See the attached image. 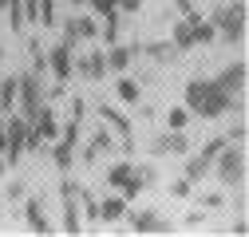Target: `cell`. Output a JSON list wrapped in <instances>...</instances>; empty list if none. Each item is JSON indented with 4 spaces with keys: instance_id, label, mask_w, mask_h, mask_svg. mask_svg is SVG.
<instances>
[{
    "instance_id": "obj_1",
    "label": "cell",
    "mask_w": 249,
    "mask_h": 237,
    "mask_svg": "<svg viewBox=\"0 0 249 237\" xmlns=\"http://www.w3.org/2000/svg\"><path fill=\"white\" fill-rule=\"evenodd\" d=\"M182 107L190 111V115H198V118H222L233 107L241 111V99L226 95L213 79H190V83H186V103Z\"/></svg>"
},
{
    "instance_id": "obj_2",
    "label": "cell",
    "mask_w": 249,
    "mask_h": 237,
    "mask_svg": "<svg viewBox=\"0 0 249 237\" xmlns=\"http://www.w3.org/2000/svg\"><path fill=\"white\" fill-rule=\"evenodd\" d=\"M170 40H174L178 51H190V48H198V44H213V40H217V28H213V20H202L198 12H186V16L174 24Z\"/></svg>"
},
{
    "instance_id": "obj_3",
    "label": "cell",
    "mask_w": 249,
    "mask_h": 237,
    "mask_svg": "<svg viewBox=\"0 0 249 237\" xmlns=\"http://www.w3.org/2000/svg\"><path fill=\"white\" fill-rule=\"evenodd\" d=\"M213 170H217V182L226 190H241L245 186V146L241 142H226L213 158Z\"/></svg>"
},
{
    "instance_id": "obj_4",
    "label": "cell",
    "mask_w": 249,
    "mask_h": 237,
    "mask_svg": "<svg viewBox=\"0 0 249 237\" xmlns=\"http://www.w3.org/2000/svg\"><path fill=\"white\" fill-rule=\"evenodd\" d=\"M48 103V91H44V75L28 71V75H16V107L24 111V118H32L40 107Z\"/></svg>"
},
{
    "instance_id": "obj_5",
    "label": "cell",
    "mask_w": 249,
    "mask_h": 237,
    "mask_svg": "<svg viewBox=\"0 0 249 237\" xmlns=\"http://www.w3.org/2000/svg\"><path fill=\"white\" fill-rule=\"evenodd\" d=\"M213 28L226 44H241L245 40V0H233V4L213 12Z\"/></svg>"
},
{
    "instance_id": "obj_6",
    "label": "cell",
    "mask_w": 249,
    "mask_h": 237,
    "mask_svg": "<svg viewBox=\"0 0 249 237\" xmlns=\"http://www.w3.org/2000/svg\"><path fill=\"white\" fill-rule=\"evenodd\" d=\"M28 154V118H4V162L16 166Z\"/></svg>"
},
{
    "instance_id": "obj_7",
    "label": "cell",
    "mask_w": 249,
    "mask_h": 237,
    "mask_svg": "<svg viewBox=\"0 0 249 237\" xmlns=\"http://www.w3.org/2000/svg\"><path fill=\"white\" fill-rule=\"evenodd\" d=\"M99 118H103V127L119 138V151H135V131H131V118L123 115V111H115V107H107V103H99Z\"/></svg>"
},
{
    "instance_id": "obj_8",
    "label": "cell",
    "mask_w": 249,
    "mask_h": 237,
    "mask_svg": "<svg viewBox=\"0 0 249 237\" xmlns=\"http://www.w3.org/2000/svg\"><path fill=\"white\" fill-rule=\"evenodd\" d=\"M222 146H226V138H222V135L210 138L194 158H186V174H182V178H190V182H202V178L213 170V158H217V151H222Z\"/></svg>"
},
{
    "instance_id": "obj_9",
    "label": "cell",
    "mask_w": 249,
    "mask_h": 237,
    "mask_svg": "<svg viewBox=\"0 0 249 237\" xmlns=\"http://www.w3.org/2000/svg\"><path fill=\"white\" fill-rule=\"evenodd\" d=\"M59 198H64V233H79L83 229V210H79V186L75 182H59Z\"/></svg>"
},
{
    "instance_id": "obj_10",
    "label": "cell",
    "mask_w": 249,
    "mask_h": 237,
    "mask_svg": "<svg viewBox=\"0 0 249 237\" xmlns=\"http://www.w3.org/2000/svg\"><path fill=\"white\" fill-rule=\"evenodd\" d=\"M48 71L55 75V83H68V79H71V71H75V48L59 40V44L48 51Z\"/></svg>"
},
{
    "instance_id": "obj_11",
    "label": "cell",
    "mask_w": 249,
    "mask_h": 237,
    "mask_svg": "<svg viewBox=\"0 0 249 237\" xmlns=\"http://www.w3.org/2000/svg\"><path fill=\"white\" fill-rule=\"evenodd\" d=\"M245 79H249V68H245V59H233L230 68H222V71H217V79H213V83L222 87L226 95L241 99V95H245Z\"/></svg>"
},
{
    "instance_id": "obj_12",
    "label": "cell",
    "mask_w": 249,
    "mask_h": 237,
    "mask_svg": "<svg viewBox=\"0 0 249 237\" xmlns=\"http://www.w3.org/2000/svg\"><path fill=\"white\" fill-rule=\"evenodd\" d=\"M99 36V20L95 16H71L68 24H64V44H79V40H95Z\"/></svg>"
},
{
    "instance_id": "obj_13",
    "label": "cell",
    "mask_w": 249,
    "mask_h": 237,
    "mask_svg": "<svg viewBox=\"0 0 249 237\" xmlns=\"http://www.w3.org/2000/svg\"><path fill=\"white\" fill-rule=\"evenodd\" d=\"M142 51V44H107V51H103V59H107V71H127L131 68V59Z\"/></svg>"
},
{
    "instance_id": "obj_14",
    "label": "cell",
    "mask_w": 249,
    "mask_h": 237,
    "mask_svg": "<svg viewBox=\"0 0 249 237\" xmlns=\"http://www.w3.org/2000/svg\"><path fill=\"white\" fill-rule=\"evenodd\" d=\"M28 123L36 127V135H40L44 142H55V138H59V115L52 111V103H44V107H40L32 118H28Z\"/></svg>"
},
{
    "instance_id": "obj_15",
    "label": "cell",
    "mask_w": 249,
    "mask_h": 237,
    "mask_svg": "<svg viewBox=\"0 0 249 237\" xmlns=\"http://www.w3.org/2000/svg\"><path fill=\"white\" fill-rule=\"evenodd\" d=\"M127 218H131V229H135V233H166V229H170L159 210H135V214H127Z\"/></svg>"
},
{
    "instance_id": "obj_16",
    "label": "cell",
    "mask_w": 249,
    "mask_h": 237,
    "mask_svg": "<svg viewBox=\"0 0 249 237\" xmlns=\"http://www.w3.org/2000/svg\"><path fill=\"white\" fill-rule=\"evenodd\" d=\"M24 218H28V229L32 233H55V225L48 221V214H44V202L32 194V198H24Z\"/></svg>"
},
{
    "instance_id": "obj_17",
    "label": "cell",
    "mask_w": 249,
    "mask_h": 237,
    "mask_svg": "<svg viewBox=\"0 0 249 237\" xmlns=\"http://www.w3.org/2000/svg\"><path fill=\"white\" fill-rule=\"evenodd\" d=\"M75 71H79L83 79H91V83H95V79H103V75H107V59H103V48H95V51L79 55V59H75Z\"/></svg>"
},
{
    "instance_id": "obj_18",
    "label": "cell",
    "mask_w": 249,
    "mask_h": 237,
    "mask_svg": "<svg viewBox=\"0 0 249 237\" xmlns=\"http://www.w3.org/2000/svg\"><path fill=\"white\" fill-rule=\"evenodd\" d=\"M107 151H115V135L103 127V131H95V135H91V142L83 146V154H79V158L91 166V162H99V154H107Z\"/></svg>"
},
{
    "instance_id": "obj_19",
    "label": "cell",
    "mask_w": 249,
    "mask_h": 237,
    "mask_svg": "<svg viewBox=\"0 0 249 237\" xmlns=\"http://www.w3.org/2000/svg\"><path fill=\"white\" fill-rule=\"evenodd\" d=\"M186 151H190L186 131H170V135H162L159 142H154V154H186Z\"/></svg>"
},
{
    "instance_id": "obj_20",
    "label": "cell",
    "mask_w": 249,
    "mask_h": 237,
    "mask_svg": "<svg viewBox=\"0 0 249 237\" xmlns=\"http://www.w3.org/2000/svg\"><path fill=\"white\" fill-rule=\"evenodd\" d=\"M48 146H52V162H55L59 170H71L79 142H71V138H55V142H48Z\"/></svg>"
},
{
    "instance_id": "obj_21",
    "label": "cell",
    "mask_w": 249,
    "mask_h": 237,
    "mask_svg": "<svg viewBox=\"0 0 249 237\" xmlns=\"http://www.w3.org/2000/svg\"><path fill=\"white\" fill-rule=\"evenodd\" d=\"M142 51L154 59V64H174V59L182 55V51L174 48V40H150V44H142Z\"/></svg>"
},
{
    "instance_id": "obj_22",
    "label": "cell",
    "mask_w": 249,
    "mask_h": 237,
    "mask_svg": "<svg viewBox=\"0 0 249 237\" xmlns=\"http://www.w3.org/2000/svg\"><path fill=\"white\" fill-rule=\"evenodd\" d=\"M123 214H127V198L123 194H111V198L99 202V221H119Z\"/></svg>"
},
{
    "instance_id": "obj_23",
    "label": "cell",
    "mask_w": 249,
    "mask_h": 237,
    "mask_svg": "<svg viewBox=\"0 0 249 237\" xmlns=\"http://www.w3.org/2000/svg\"><path fill=\"white\" fill-rule=\"evenodd\" d=\"M115 95H119V99H123V103H131V107H135V103H139V95H142V91H139V83H135V79H131V75H127V71H123V75H119V83H115Z\"/></svg>"
},
{
    "instance_id": "obj_24",
    "label": "cell",
    "mask_w": 249,
    "mask_h": 237,
    "mask_svg": "<svg viewBox=\"0 0 249 237\" xmlns=\"http://www.w3.org/2000/svg\"><path fill=\"white\" fill-rule=\"evenodd\" d=\"M12 107H16V75H4L0 79V111L12 115Z\"/></svg>"
},
{
    "instance_id": "obj_25",
    "label": "cell",
    "mask_w": 249,
    "mask_h": 237,
    "mask_svg": "<svg viewBox=\"0 0 249 237\" xmlns=\"http://www.w3.org/2000/svg\"><path fill=\"white\" fill-rule=\"evenodd\" d=\"M131 174H135V162H115V166L107 170V182L119 190L123 182H131Z\"/></svg>"
},
{
    "instance_id": "obj_26",
    "label": "cell",
    "mask_w": 249,
    "mask_h": 237,
    "mask_svg": "<svg viewBox=\"0 0 249 237\" xmlns=\"http://www.w3.org/2000/svg\"><path fill=\"white\" fill-rule=\"evenodd\" d=\"M190 118H194V115L186 111V107H170V111H166V127H170V131H186V127H190Z\"/></svg>"
},
{
    "instance_id": "obj_27",
    "label": "cell",
    "mask_w": 249,
    "mask_h": 237,
    "mask_svg": "<svg viewBox=\"0 0 249 237\" xmlns=\"http://www.w3.org/2000/svg\"><path fill=\"white\" fill-rule=\"evenodd\" d=\"M28 51H32V71H36V75H44V71H48V51L40 48V40L28 44Z\"/></svg>"
},
{
    "instance_id": "obj_28",
    "label": "cell",
    "mask_w": 249,
    "mask_h": 237,
    "mask_svg": "<svg viewBox=\"0 0 249 237\" xmlns=\"http://www.w3.org/2000/svg\"><path fill=\"white\" fill-rule=\"evenodd\" d=\"M4 12H8V24L20 32L24 28V0H4Z\"/></svg>"
},
{
    "instance_id": "obj_29",
    "label": "cell",
    "mask_w": 249,
    "mask_h": 237,
    "mask_svg": "<svg viewBox=\"0 0 249 237\" xmlns=\"http://www.w3.org/2000/svg\"><path fill=\"white\" fill-rule=\"evenodd\" d=\"M99 32H103L107 44H119V12H107V16H103V28H99Z\"/></svg>"
},
{
    "instance_id": "obj_30",
    "label": "cell",
    "mask_w": 249,
    "mask_h": 237,
    "mask_svg": "<svg viewBox=\"0 0 249 237\" xmlns=\"http://www.w3.org/2000/svg\"><path fill=\"white\" fill-rule=\"evenodd\" d=\"M40 28H48V24H55V0H40V20H36Z\"/></svg>"
},
{
    "instance_id": "obj_31",
    "label": "cell",
    "mask_w": 249,
    "mask_h": 237,
    "mask_svg": "<svg viewBox=\"0 0 249 237\" xmlns=\"http://www.w3.org/2000/svg\"><path fill=\"white\" fill-rule=\"evenodd\" d=\"M170 194L174 198H190L194 194V182H190V178H178V182H170Z\"/></svg>"
},
{
    "instance_id": "obj_32",
    "label": "cell",
    "mask_w": 249,
    "mask_h": 237,
    "mask_svg": "<svg viewBox=\"0 0 249 237\" xmlns=\"http://www.w3.org/2000/svg\"><path fill=\"white\" fill-rule=\"evenodd\" d=\"M245 135H249V127H245V118H237V123L230 127V135H226V142H245Z\"/></svg>"
},
{
    "instance_id": "obj_33",
    "label": "cell",
    "mask_w": 249,
    "mask_h": 237,
    "mask_svg": "<svg viewBox=\"0 0 249 237\" xmlns=\"http://www.w3.org/2000/svg\"><path fill=\"white\" fill-rule=\"evenodd\" d=\"M83 4H91V12H99V16H107V12H119V8H115V0H83Z\"/></svg>"
},
{
    "instance_id": "obj_34",
    "label": "cell",
    "mask_w": 249,
    "mask_h": 237,
    "mask_svg": "<svg viewBox=\"0 0 249 237\" xmlns=\"http://www.w3.org/2000/svg\"><path fill=\"white\" fill-rule=\"evenodd\" d=\"M40 20V0H24V24H36Z\"/></svg>"
},
{
    "instance_id": "obj_35",
    "label": "cell",
    "mask_w": 249,
    "mask_h": 237,
    "mask_svg": "<svg viewBox=\"0 0 249 237\" xmlns=\"http://www.w3.org/2000/svg\"><path fill=\"white\" fill-rule=\"evenodd\" d=\"M115 8H123V12H139L142 0H115Z\"/></svg>"
},
{
    "instance_id": "obj_36",
    "label": "cell",
    "mask_w": 249,
    "mask_h": 237,
    "mask_svg": "<svg viewBox=\"0 0 249 237\" xmlns=\"http://www.w3.org/2000/svg\"><path fill=\"white\" fill-rule=\"evenodd\" d=\"M83 111H87V103H83V99H71V118H75V123L83 118Z\"/></svg>"
},
{
    "instance_id": "obj_37",
    "label": "cell",
    "mask_w": 249,
    "mask_h": 237,
    "mask_svg": "<svg viewBox=\"0 0 249 237\" xmlns=\"http://www.w3.org/2000/svg\"><path fill=\"white\" fill-rule=\"evenodd\" d=\"M8 198H24V182H8Z\"/></svg>"
},
{
    "instance_id": "obj_38",
    "label": "cell",
    "mask_w": 249,
    "mask_h": 237,
    "mask_svg": "<svg viewBox=\"0 0 249 237\" xmlns=\"http://www.w3.org/2000/svg\"><path fill=\"white\" fill-rule=\"evenodd\" d=\"M202 202H206V205H213V210H217V205H222V202H226V198H222V194H206V198H202Z\"/></svg>"
},
{
    "instance_id": "obj_39",
    "label": "cell",
    "mask_w": 249,
    "mask_h": 237,
    "mask_svg": "<svg viewBox=\"0 0 249 237\" xmlns=\"http://www.w3.org/2000/svg\"><path fill=\"white\" fill-rule=\"evenodd\" d=\"M174 4H178L182 12H194V0H174Z\"/></svg>"
},
{
    "instance_id": "obj_40",
    "label": "cell",
    "mask_w": 249,
    "mask_h": 237,
    "mask_svg": "<svg viewBox=\"0 0 249 237\" xmlns=\"http://www.w3.org/2000/svg\"><path fill=\"white\" fill-rule=\"evenodd\" d=\"M71 4H83V0H71Z\"/></svg>"
}]
</instances>
